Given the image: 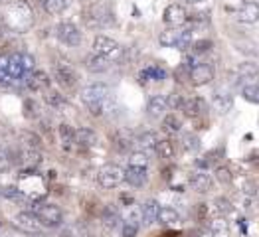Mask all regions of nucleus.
<instances>
[{
	"mask_svg": "<svg viewBox=\"0 0 259 237\" xmlns=\"http://www.w3.org/2000/svg\"><path fill=\"white\" fill-rule=\"evenodd\" d=\"M0 22L10 32H26L34 24V12L28 2L24 0H12L4 6V12L0 14Z\"/></svg>",
	"mask_w": 259,
	"mask_h": 237,
	"instance_id": "f257e3e1",
	"label": "nucleus"
},
{
	"mask_svg": "<svg viewBox=\"0 0 259 237\" xmlns=\"http://www.w3.org/2000/svg\"><path fill=\"white\" fill-rule=\"evenodd\" d=\"M81 101L91 115L101 117L111 109V91L105 83H91L81 89Z\"/></svg>",
	"mask_w": 259,
	"mask_h": 237,
	"instance_id": "f03ea898",
	"label": "nucleus"
},
{
	"mask_svg": "<svg viewBox=\"0 0 259 237\" xmlns=\"http://www.w3.org/2000/svg\"><path fill=\"white\" fill-rule=\"evenodd\" d=\"M83 20L89 28H107L115 22V16H113V12H111L107 4L95 2L83 12Z\"/></svg>",
	"mask_w": 259,
	"mask_h": 237,
	"instance_id": "7ed1b4c3",
	"label": "nucleus"
},
{
	"mask_svg": "<svg viewBox=\"0 0 259 237\" xmlns=\"http://www.w3.org/2000/svg\"><path fill=\"white\" fill-rule=\"evenodd\" d=\"M34 216L40 219L44 227H60L64 223V212L60 206L56 204H48V202H38L34 204Z\"/></svg>",
	"mask_w": 259,
	"mask_h": 237,
	"instance_id": "20e7f679",
	"label": "nucleus"
},
{
	"mask_svg": "<svg viewBox=\"0 0 259 237\" xmlns=\"http://www.w3.org/2000/svg\"><path fill=\"white\" fill-rule=\"evenodd\" d=\"M93 54H99V56L107 58L109 62H119L123 58V54H125V48L117 42V40L99 34L93 40Z\"/></svg>",
	"mask_w": 259,
	"mask_h": 237,
	"instance_id": "39448f33",
	"label": "nucleus"
},
{
	"mask_svg": "<svg viewBox=\"0 0 259 237\" xmlns=\"http://www.w3.org/2000/svg\"><path fill=\"white\" fill-rule=\"evenodd\" d=\"M158 42L164 48H178L186 50L192 43V32L190 30H180V28H168L158 36Z\"/></svg>",
	"mask_w": 259,
	"mask_h": 237,
	"instance_id": "423d86ee",
	"label": "nucleus"
},
{
	"mask_svg": "<svg viewBox=\"0 0 259 237\" xmlns=\"http://www.w3.org/2000/svg\"><path fill=\"white\" fill-rule=\"evenodd\" d=\"M97 182L101 188H107V190L117 188L119 184L125 182V170L119 164H105L97 172Z\"/></svg>",
	"mask_w": 259,
	"mask_h": 237,
	"instance_id": "0eeeda50",
	"label": "nucleus"
},
{
	"mask_svg": "<svg viewBox=\"0 0 259 237\" xmlns=\"http://www.w3.org/2000/svg\"><path fill=\"white\" fill-rule=\"evenodd\" d=\"M54 73H56V79L58 83L65 89H73L79 81V75L75 71V67L69 64V62H64V60H58L56 65H54Z\"/></svg>",
	"mask_w": 259,
	"mask_h": 237,
	"instance_id": "6e6552de",
	"label": "nucleus"
},
{
	"mask_svg": "<svg viewBox=\"0 0 259 237\" xmlns=\"http://www.w3.org/2000/svg\"><path fill=\"white\" fill-rule=\"evenodd\" d=\"M56 36H58L60 42L69 45V48H77L81 43V40H83L81 30L73 22H60L56 26Z\"/></svg>",
	"mask_w": 259,
	"mask_h": 237,
	"instance_id": "1a4fd4ad",
	"label": "nucleus"
},
{
	"mask_svg": "<svg viewBox=\"0 0 259 237\" xmlns=\"http://www.w3.org/2000/svg\"><path fill=\"white\" fill-rule=\"evenodd\" d=\"M162 20L166 26H170V28H180L184 22L188 20V12H186V8L182 6V4H168L166 8H164V14H162Z\"/></svg>",
	"mask_w": 259,
	"mask_h": 237,
	"instance_id": "9d476101",
	"label": "nucleus"
},
{
	"mask_svg": "<svg viewBox=\"0 0 259 237\" xmlns=\"http://www.w3.org/2000/svg\"><path fill=\"white\" fill-rule=\"evenodd\" d=\"M14 225L26 231V233H40L44 225L40 223V219L34 216V212H20L14 216Z\"/></svg>",
	"mask_w": 259,
	"mask_h": 237,
	"instance_id": "9b49d317",
	"label": "nucleus"
},
{
	"mask_svg": "<svg viewBox=\"0 0 259 237\" xmlns=\"http://www.w3.org/2000/svg\"><path fill=\"white\" fill-rule=\"evenodd\" d=\"M212 107L216 109L220 115H226L230 113L234 107V95L232 91H228L226 87H220L212 93Z\"/></svg>",
	"mask_w": 259,
	"mask_h": 237,
	"instance_id": "f8f14e48",
	"label": "nucleus"
},
{
	"mask_svg": "<svg viewBox=\"0 0 259 237\" xmlns=\"http://www.w3.org/2000/svg\"><path fill=\"white\" fill-rule=\"evenodd\" d=\"M188 77L194 85H208L212 83L214 79V69L206 64H196L190 71H188Z\"/></svg>",
	"mask_w": 259,
	"mask_h": 237,
	"instance_id": "ddd939ff",
	"label": "nucleus"
},
{
	"mask_svg": "<svg viewBox=\"0 0 259 237\" xmlns=\"http://www.w3.org/2000/svg\"><path fill=\"white\" fill-rule=\"evenodd\" d=\"M180 111L184 115L196 119V117H200V115H204L208 111V105H206V101L202 97H184L182 105H180Z\"/></svg>",
	"mask_w": 259,
	"mask_h": 237,
	"instance_id": "4468645a",
	"label": "nucleus"
},
{
	"mask_svg": "<svg viewBox=\"0 0 259 237\" xmlns=\"http://www.w3.org/2000/svg\"><path fill=\"white\" fill-rule=\"evenodd\" d=\"M188 182H190V188L196 190L198 194H206L212 188V176L206 170H194V172L190 174Z\"/></svg>",
	"mask_w": 259,
	"mask_h": 237,
	"instance_id": "2eb2a0df",
	"label": "nucleus"
},
{
	"mask_svg": "<svg viewBox=\"0 0 259 237\" xmlns=\"http://www.w3.org/2000/svg\"><path fill=\"white\" fill-rule=\"evenodd\" d=\"M236 20L239 24H255L259 22V4L255 2H245L236 10Z\"/></svg>",
	"mask_w": 259,
	"mask_h": 237,
	"instance_id": "dca6fc26",
	"label": "nucleus"
},
{
	"mask_svg": "<svg viewBox=\"0 0 259 237\" xmlns=\"http://www.w3.org/2000/svg\"><path fill=\"white\" fill-rule=\"evenodd\" d=\"M166 111H168V99H166V95L156 93V95H152L151 99H149V103H147V113H149V117L158 119V117H162Z\"/></svg>",
	"mask_w": 259,
	"mask_h": 237,
	"instance_id": "f3484780",
	"label": "nucleus"
},
{
	"mask_svg": "<svg viewBox=\"0 0 259 237\" xmlns=\"http://www.w3.org/2000/svg\"><path fill=\"white\" fill-rule=\"evenodd\" d=\"M238 79H241V87L245 83H257L259 81V65L253 62H243L238 65Z\"/></svg>",
	"mask_w": 259,
	"mask_h": 237,
	"instance_id": "a211bd4d",
	"label": "nucleus"
},
{
	"mask_svg": "<svg viewBox=\"0 0 259 237\" xmlns=\"http://www.w3.org/2000/svg\"><path fill=\"white\" fill-rule=\"evenodd\" d=\"M111 64L113 62H109L107 58H103L99 54H89L85 58V69L91 73H105L111 69Z\"/></svg>",
	"mask_w": 259,
	"mask_h": 237,
	"instance_id": "6ab92c4d",
	"label": "nucleus"
},
{
	"mask_svg": "<svg viewBox=\"0 0 259 237\" xmlns=\"http://www.w3.org/2000/svg\"><path fill=\"white\" fill-rule=\"evenodd\" d=\"M125 182L133 186V188H143L147 182H149V172L147 168H133L129 166L125 170Z\"/></svg>",
	"mask_w": 259,
	"mask_h": 237,
	"instance_id": "aec40b11",
	"label": "nucleus"
},
{
	"mask_svg": "<svg viewBox=\"0 0 259 237\" xmlns=\"http://www.w3.org/2000/svg\"><path fill=\"white\" fill-rule=\"evenodd\" d=\"M20 162L24 166H28V168H38L40 166V162H42V151L38 149V147H30V145H26L20 152Z\"/></svg>",
	"mask_w": 259,
	"mask_h": 237,
	"instance_id": "412c9836",
	"label": "nucleus"
},
{
	"mask_svg": "<svg viewBox=\"0 0 259 237\" xmlns=\"http://www.w3.org/2000/svg\"><path fill=\"white\" fill-rule=\"evenodd\" d=\"M50 75L42 71V69H36V71H32L30 75H28V79H26V85L28 89H32V91H40V89H48L50 87Z\"/></svg>",
	"mask_w": 259,
	"mask_h": 237,
	"instance_id": "4be33fe9",
	"label": "nucleus"
},
{
	"mask_svg": "<svg viewBox=\"0 0 259 237\" xmlns=\"http://www.w3.org/2000/svg\"><path fill=\"white\" fill-rule=\"evenodd\" d=\"M158 210H160V204H158L156 200H147V202L141 206V219H143V223H145V225L156 223Z\"/></svg>",
	"mask_w": 259,
	"mask_h": 237,
	"instance_id": "5701e85b",
	"label": "nucleus"
},
{
	"mask_svg": "<svg viewBox=\"0 0 259 237\" xmlns=\"http://www.w3.org/2000/svg\"><path fill=\"white\" fill-rule=\"evenodd\" d=\"M99 143V136H97V132L93 129H89V127H81V129H75V145H79V147H95Z\"/></svg>",
	"mask_w": 259,
	"mask_h": 237,
	"instance_id": "b1692460",
	"label": "nucleus"
},
{
	"mask_svg": "<svg viewBox=\"0 0 259 237\" xmlns=\"http://www.w3.org/2000/svg\"><path fill=\"white\" fill-rule=\"evenodd\" d=\"M135 145V138L131 136L127 130H117L113 134V147L117 152H129Z\"/></svg>",
	"mask_w": 259,
	"mask_h": 237,
	"instance_id": "393cba45",
	"label": "nucleus"
},
{
	"mask_svg": "<svg viewBox=\"0 0 259 237\" xmlns=\"http://www.w3.org/2000/svg\"><path fill=\"white\" fill-rule=\"evenodd\" d=\"M154 152H156V156L162 158V160H172L174 156H176V145H174L170 138H162V140L156 143Z\"/></svg>",
	"mask_w": 259,
	"mask_h": 237,
	"instance_id": "a878e982",
	"label": "nucleus"
},
{
	"mask_svg": "<svg viewBox=\"0 0 259 237\" xmlns=\"http://www.w3.org/2000/svg\"><path fill=\"white\" fill-rule=\"evenodd\" d=\"M156 143H158V138H156V134L152 132V130H147V132H141L137 138H135V145L139 147V151H154V147H156Z\"/></svg>",
	"mask_w": 259,
	"mask_h": 237,
	"instance_id": "bb28decb",
	"label": "nucleus"
},
{
	"mask_svg": "<svg viewBox=\"0 0 259 237\" xmlns=\"http://www.w3.org/2000/svg\"><path fill=\"white\" fill-rule=\"evenodd\" d=\"M156 221L162 223V225H176V223L180 221V214H178L174 208H170V206H164V208L158 210Z\"/></svg>",
	"mask_w": 259,
	"mask_h": 237,
	"instance_id": "cd10ccee",
	"label": "nucleus"
},
{
	"mask_svg": "<svg viewBox=\"0 0 259 237\" xmlns=\"http://www.w3.org/2000/svg\"><path fill=\"white\" fill-rule=\"evenodd\" d=\"M103 225L107 229H117L121 225V214H119V210L115 206H107L103 210Z\"/></svg>",
	"mask_w": 259,
	"mask_h": 237,
	"instance_id": "c85d7f7f",
	"label": "nucleus"
},
{
	"mask_svg": "<svg viewBox=\"0 0 259 237\" xmlns=\"http://www.w3.org/2000/svg\"><path fill=\"white\" fill-rule=\"evenodd\" d=\"M58 134H60V140H62V145H64L65 151H69V149H73V145H75V129L73 127H69V125H60V129H58Z\"/></svg>",
	"mask_w": 259,
	"mask_h": 237,
	"instance_id": "c756f323",
	"label": "nucleus"
},
{
	"mask_svg": "<svg viewBox=\"0 0 259 237\" xmlns=\"http://www.w3.org/2000/svg\"><path fill=\"white\" fill-rule=\"evenodd\" d=\"M40 2L48 14H62L65 8H69L73 0H40Z\"/></svg>",
	"mask_w": 259,
	"mask_h": 237,
	"instance_id": "7c9ffc66",
	"label": "nucleus"
},
{
	"mask_svg": "<svg viewBox=\"0 0 259 237\" xmlns=\"http://www.w3.org/2000/svg\"><path fill=\"white\" fill-rule=\"evenodd\" d=\"M162 130L168 132V134H176L182 130V121L180 117H176L174 113H168L164 119H162Z\"/></svg>",
	"mask_w": 259,
	"mask_h": 237,
	"instance_id": "2f4dec72",
	"label": "nucleus"
},
{
	"mask_svg": "<svg viewBox=\"0 0 259 237\" xmlns=\"http://www.w3.org/2000/svg\"><path fill=\"white\" fill-rule=\"evenodd\" d=\"M139 217L133 216L127 217L123 223H121V237H137V233H139Z\"/></svg>",
	"mask_w": 259,
	"mask_h": 237,
	"instance_id": "473e14b6",
	"label": "nucleus"
},
{
	"mask_svg": "<svg viewBox=\"0 0 259 237\" xmlns=\"http://www.w3.org/2000/svg\"><path fill=\"white\" fill-rule=\"evenodd\" d=\"M149 164H151V158H149V154L145 151L131 152L129 166H133V168H147L149 170Z\"/></svg>",
	"mask_w": 259,
	"mask_h": 237,
	"instance_id": "72a5a7b5",
	"label": "nucleus"
},
{
	"mask_svg": "<svg viewBox=\"0 0 259 237\" xmlns=\"http://www.w3.org/2000/svg\"><path fill=\"white\" fill-rule=\"evenodd\" d=\"M164 77H166V71H164L162 67H158V65H151V67H147V69L141 71V79H143V81H147V79L162 81Z\"/></svg>",
	"mask_w": 259,
	"mask_h": 237,
	"instance_id": "f704fd0d",
	"label": "nucleus"
},
{
	"mask_svg": "<svg viewBox=\"0 0 259 237\" xmlns=\"http://www.w3.org/2000/svg\"><path fill=\"white\" fill-rule=\"evenodd\" d=\"M182 149L184 151H188V152H196V151H200V136L198 134H194V132H184L182 134Z\"/></svg>",
	"mask_w": 259,
	"mask_h": 237,
	"instance_id": "c9c22d12",
	"label": "nucleus"
},
{
	"mask_svg": "<svg viewBox=\"0 0 259 237\" xmlns=\"http://www.w3.org/2000/svg\"><path fill=\"white\" fill-rule=\"evenodd\" d=\"M241 95L245 101L259 105V83H245L241 87Z\"/></svg>",
	"mask_w": 259,
	"mask_h": 237,
	"instance_id": "e433bc0d",
	"label": "nucleus"
},
{
	"mask_svg": "<svg viewBox=\"0 0 259 237\" xmlns=\"http://www.w3.org/2000/svg\"><path fill=\"white\" fill-rule=\"evenodd\" d=\"M46 103L52 109H64L67 105V99H65L62 93H58V91H50L46 95Z\"/></svg>",
	"mask_w": 259,
	"mask_h": 237,
	"instance_id": "4c0bfd02",
	"label": "nucleus"
},
{
	"mask_svg": "<svg viewBox=\"0 0 259 237\" xmlns=\"http://www.w3.org/2000/svg\"><path fill=\"white\" fill-rule=\"evenodd\" d=\"M214 210H216L218 216H228V214H232L234 206H232V202L228 198H216L214 200Z\"/></svg>",
	"mask_w": 259,
	"mask_h": 237,
	"instance_id": "58836bf2",
	"label": "nucleus"
},
{
	"mask_svg": "<svg viewBox=\"0 0 259 237\" xmlns=\"http://www.w3.org/2000/svg\"><path fill=\"white\" fill-rule=\"evenodd\" d=\"M0 194L4 196V198H8V200H12V202H24L26 204V198H24V194L20 192L18 186H6V188L0 190Z\"/></svg>",
	"mask_w": 259,
	"mask_h": 237,
	"instance_id": "ea45409f",
	"label": "nucleus"
},
{
	"mask_svg": "<svg viewBox=\"0 0 259 237\" xmlns=\"http://www.w3.org/2000/svg\"><path fill=\"white\" fill-rule=\"evenodd\" d=\"M210 233H218V231H228L230 229V225H228V221L224 219V216L220 217H214V219H210Z\"/></svg>",
	"mask_w": 259,
	"mask_h": 237,
	"instance_id": "a19ab883",
	"label": "nucleus"
},
{
	"mask_svg": "<svg viewBox=\"0 0 259 237\" xmlns=\"http://www.w3.org/2000/svg\"><path fill=\"white\" fill-rule=\"evenodd\" d=\"M216 180L220 184H232L234 182V174L230 172V168L220 166V168H216Z\"/></svg>",
	"mask_w": 259,
	"mask_h": 237,
	"instance_id": "79ce46f5",
	"label": "nucleus"
},
{
	"mask_svg": "<svg viewBox=\"0 0 259 237\" xmlns=\"http://www.w3.org/2000/svg\"><path fill=\"white\" fill-rule=\"evenodd\" d=\"M24 111H26L24 115H26L28 119H34V117H38V115H40V113H38V105H36L32 99H28V101L24 103Z\"/></svg>",
	"mask_w": 259,
	"mask_h": 237,
	"instance_id": "37998d69",
	"label": "nucleus"
},
{
	"mask_svg": "<svg viewBox=\"0 0 259 237\" xmlns=\"http://www.w3.org/2000/svg\"><path fill=\"white\" fill-rule=\"evenodd\" d=\"M210 48H212V42H210V40H200V42L192 43V52H194V56L208 52Z\"/></svg>",
	"mask_w": 259,
	"mask_h": 237,
	"instance_id": "c03bdc74",
	"label": "nucleus"
},
{
	"mask_svg": "<svg viewBox=\"0 0 259 237\" xmlns=\"http://www.w3.org/2000/svg\"><path fill=\"white\" fill-rule=\"evenodd\" d=\"M188 237H212V233H208L206 229H194L188 233Z\"/></svg>",
	"mask_w": 259,
	"mask_h": 237,
	"instance_id": "a18cd8bd",
	"label": "nucleus"
},
{
	"mask_svg": "<svg viewBox=\"0 0 259 237\" xmlns=\"http://www.w3.org/2000/svg\"><path fill=\"white\" fill-rule=\"evenodd\" d=\"M34 237H50V235H46V233H34Z\"/></svg>",
	"mask_w": 259,
	"mask_h": 237,
	"instance_id": "49530a36",
	"label": "nucleus"
},
{
	"mask_svg": "<svg viewBox=\"0 0 259 237\" xmlns=\"http://www.w3.org/2000/svg\"><path fill=\"white\" fill-rule=\"evenodd\" d=\"M0 2H2V0H0Z\"/></svg>",
	"mask_w": 259,
	"mask_h": 237,
	"instance_id": "de8ad7c7",
	"label": "nucleus"
}]
</instances>
